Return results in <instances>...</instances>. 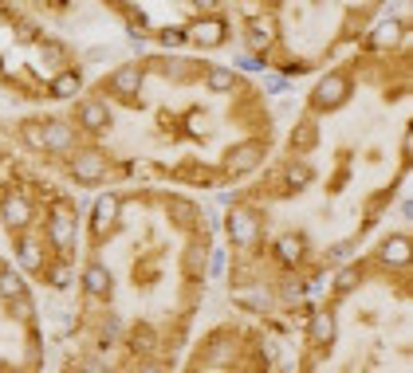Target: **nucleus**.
<instances>
[{"mask_svg":"<svg viewBox=\"0 0 413 373\" xmlns=\"http://www.w3.org/2000/svg\"><path fill=\"white\" fill-rule=\"evenodd\" d=\"M71 173L79 181H98L107 173V165H103V157H95V154H79V157H71Z\"/></svg>","mask_w":413,"mask_h":373,"instance_id":"nucleus-10","label":"nucleus"},{"mask_svg":"<svg viewBox=\"0 0 413 373\" xmlns=\"http://www.w3.org/2000/svg\"><path fill=\"white\" fill-rule=\"evenodd\" d=\"M185 271H193V275L205 271V244H193V248H189V255H185Z\"/></svg>","mask_w":413,"mask_h":373,"instance_id":"nucleus-22","label":"nucleus"},{"mask_svg":"<svg viewBox=\"0 0 413 373\" xmlns=\"http://www.w3.org/2000/svg\"><path fill=\"white\" fill-rule=\"evenodd\" d=\"M267 39H272V24H256V28H248V44H252L256 51H264L267 48Z\"/></svg>","mask_w":413,"mask_h":373,"instance_id":"nucleus-23","label":"nucleus"},{"mask_svg":"<svg viewBox=\"0 0 413 373\" xmlns=\"http://www.w3.org/2000/svg\"><path fill=\"white\" fill-rule=\"evenodd\" d=\"M205 83L213 87V91H236L240 79H236V71H229V67H213V71L205 75Z\"/></svg>","mask_w":413,"mask_h":373,"instance_id":"nucleus-18","label":"nucleus"},{"mask_svg":"<svg viewBox=\"0 0 413 373\" xmlns=\"http://www.w3.org/2000/svg\"><path fill=\"white\" fill-rule=\"evenodd\" d=\"M107 91L118 98H138V91H142V67H134V63L118 67V71L107 79Z\"/></svg>","mask_w":413,"mask_h":373,"instance_id":"nucleus-4","label":"nucleus"},{"mask_svg":"<svg viewBox=\"0 0 413 373\" xmlns=\"http://www.w3.org/2000/svg\"><path fill=\"white\" fill-rule=\"evenodd\" d=\"M134 342H138V349H150V330H138V338H134Z\"/></svg>","mask_w":413,"mask_h":373,"instance_id":"nucleus-31","label":"nucleus"},{"mask_svg":"<svg viewBox=\"0 0 413 373\" xmlns=\"http://www.w3.org/2000/svg\"><path fill=\"white\" fill-rule=\"evenodd\" d=\"M79 122H83L87 130H107L110 126V110L103 102H83L79 107Z\"/></svg>","mask_w":413,"mask_h":373,"instance_id":"nucleus-13","label":"nucleus"},{"mask_svg":"<svg viewBox=\"0 0 413 373\" xmlns=\"http://www.w3.org/2000/svg\"><path fill=\"white\" fill-rule=\"evenodd\" d=\"M0 208H4V220H8V224H12V228H20V224H28V220H32V205H28L24 197H4V201H0Z\"/></svg>","mask_w":413,"mask_h":373,"instance_id":"nucleus-11","label":"nucleus"},{"mask_svg":"<svg viewBox=\"0 0 413 373\" xmlns=\"http://www.w3.org/2000/svg\"><path fill=\"white\" fill-rule=\"evenodd\" d=\"M201 12H213V8H220V0H193Z\"/></svg>","mask_w":413,"mask_h":373,"instance_id":"nucleus-30","label":"nucleus"},{"mask_svg":"<svg viewBox=\"0 0 413 373\" xmlns=\"http://www.w3.org/2000/svg\"><path fill=\"white\" fill-rule=\"evenodd\" d=\"M315 181V173L304 165V161H292V165H283V189L288 193H299V189H307Z\"/></svg>","mask_w":413,"mask_h":373,"instance_id":"nucleus-12","label":"nucleus"},{"mask_svg":"<svg viewBox=\"0 0 413 373\" xmlns=\"http://www.w3.org/2000/svg\"><path fill=\"white\" fill-rule=\"evenodd\" d=\"M260 161H264V145L260 142H240V145H232L229 154H225V173L240 177V173H252Z\"/></svg>","mask_w":413,"mask_h":373,"instance_id":"nucleus-2","label":"nucleus"},{"mask_svg":"<svg viewBox=\"0 0 413 373\" xmlns=\"http://www.w3.org/2000/svg\"><path fill=\"white\" fill-rule=\"evenodd\" d=\"M0 295H4V299L24 295V279L16 275V271H0Z\"/></svg>","mask_w":413,"mask_h":373,"instance_id":"nucleus-20","label":"nucleus"},{"mask_svg":"<svg viewBox=\"0 0 413 373\" xmlns=\"http://www.w3.org/2000/svg\"><path fill=\"white\" fill-rule=\"evenodd\" d=\"M79 87H83V79L75 71H63V75H55L51 79V95L55 98H71V95H79Z\"/></svg>","mask_w":413,"mask_h":373,"instance_id":"nucleus-17","label":"nucleus"},{"mask_svg":"<svg viewBox=\"0 0 413 373\" xmlns=\"http://www.w3.org/2000/svg\"><path fill=\"white\" fill-rule=\"evenodd\" d=\"M378 260H382V264H394V267L410 264V240H405V236H389V240L378 248Z\"/></svg>","mask_w":413,"mask_h":373,"instance_id":"nucleus-8","label":"nucleus"},{"mask_svg":"<svg viewBox=\"0 0 413 373\" xmlns=\"http://www.w3.org/2000/svg\"><path fill=\"white\" fill-rule=\"evenodd\" d=\"M276 255H280V264H299L304 260V236H280L276 240Z\"/></svg>","mask_w":413,"mask_h":373,"instance_id":"nucleus-15","label":"nucleus"},{"mask_svg":"<svg viewBox=\"0 0 413 373\" xmlns=\"http://www.w3.org/2000/svg\"><path fill=\"white\" fill-rule=\"evenodd\" d=\"M114 220H118V197H114V193H103V197L95 201V224H98V228H110Z\"/></svg>","mask_w":413,"mask_h":373,"instance_id":"nucleus-16","label":"nucleus"},{"mask_svg":"<svg viewBox=\"0 0 413 373\" xmlns=\"http://www.w3.org/2000/svg\"><path fill=\"white\" fill-rule=\"evenodd\" d=\"M346 95H351V79H346L342 71H331L327 79L315 87L311 107H315V110H339L342 102H346Z\"/></svg>","mask_w":413,"mask_h":373,"instance_id":"nucleus-1","label":"nucleus"},{"mask_svg":"<svg viewBox=\"0 0 413 373\" xmlns=\"http://www.w3.org/2000/svg\"><path fill=\"white\" fill-rule=\"evenodd\" d=\"M48 236H51V244H55L60 252H71V248H75V220H71L67 208H55V212H51Z\"/></svg>","mask_w":413,"mask_h":373,"instance_id":"nucleus-5","label":"nucleus"},{"mask_svg":"<svg viewBox=\"0 0 413 373\" xmlns=\"http://www.w3.org/2000/svg\"><path fill=\"white\" fill-rule=\"evenodd\" d=\"M315 142H319V130L311 126V122H299L295 134H292V145L295 149H315Z\"/></svg>","mask_w":413,"mask_h":373,"instance_id":"nucleus-19","label":"nucleus"},{"mask_svg":"<svg viewBox=\"0 0 413 373\" xmlns=\"http://www.w3.org/2000/svg\"><path fill=\"white\" fill-rule=\"evenodd\" d=\"M20 260H24V264H32V267H36V264H39V248H36V244H32V240H20Z\"/></svg>","mask_w":413,"mask_h":373,"instance_id":"nucleus-26","label":"nucleus"},{"mask_svg":"<svg viewBox=\"0 0 413 373\" xmlns=\"http://www.w3.org/2000/svg\"><path fill=\"white\" fill-rule=\"evenodd\" d=\"M256 232H260V220H256V212H248V208H232L229 212V236L236 248H248V244H256Z\"/></svg>","mask_w":413,"mask_h":373,"instance_id":"nucleus-3","label":"nucleus"},{"mask_svg":"<svg viewBox=\"0 0 413 373\" xmlns=\"http://www.w3.org/2000/svg\"><path fill=\"white\" fill-rule=\"evenodd\" d=\"M401 39V24H382L374 32V44H382V48H386V44H398Z\"/></svg>","mask_w":413,"mask_h":373,"instance_id":"nucleus-24","label":"nucleus"},{"mask_svg":"<svg viewBox=\"0 0 413 373\" xmlns=\"http://www.w3.org/2000/svg\"><path fill=\"white\" fill-rule=\"evenodd\" d=\"M0 63H4V60H0Z\"/></svg>","mask_w":413,"mask_h":373,"instance_id":"nucleus-32","label":"nucleus"},{"mask_svg":"<svg viewBox=\"0 0 413 373\" xmlns=\"http://www.w3.org/2000/svg\"><path fill=\"white\" fill-rule=\"evenodd\" d=\"M311 342L315 346H335V318H331L327 311H315L311 314Z\"/></svg>","mask_w":413,"mask_h":373,"instance_id":"nucleus-9","label":"nucleus"},{"mask_svg":"<svg viewBox=\"0 0 413 373\" xmlns=\"http://www.w3.org/2000/svg\"><path fill=\"white\" fill-rule=\"evenodd\" d=\"M83 287H87V295L91 299H107L110 295V275H107V267L103 264H91L83 271Z\"/></svg>","mask_w":413,"mask_h":373,"instance_id":"nucleus-7","label":"nucleus"},{"mask_svg":"<svg viewBox=\"0 0 413 373\" xmlns=\"http://www.w3.org/2000/svg\"><path fill=\"white\" fill-rule=\"evenodd\" d=\"M173 217H177V224H193V220H197V208L193 205H182V201H173Z\"/></svg>","mask_w":413,"mask_h":373,"instance_id":"nucleus-25","label":"nucleus"},{"mask_svg":"<svg viewBox=\"0 0 413 373\" xmlns=\"http://www.w3.org/2000/svg\"><path fill=\"white\" fill-rule=\"evenodd\" d=\"M8 302H12V314H16V318H28V299H24V295H16V299H8Z\"/></svg>","mask_w":413,"mask_h":373,"instance_id":"nucleus-27","label":"nucleus"},{"mask_svg":"<svg viewBox=\"0 0 413 373\" xmlns=\"http://www.w3.org/2000/svg\"><path fill=\"white\" fill-rule=\"evenodd\" d=\"M39 142L48 145V149H55V154H60V149H67V145H71V130H67L63 122H44V134H39Z\"/></svg>","mask_w":413,"mask_h":373,"instance_id":"nucleus-14","label":"nucleus"},{"mask_svg":"<svg viewBox=\"0 0 413 373\" xmlns=\"http://www.w3.org/2000/svg\"><path fill=\"white\" fill-rule=\"evenodd\" d=\"M67 283H71V271H67V267H60V271L51 275V287H67Z\"/></svg>","mask_w":413,"mask_h":373,"instance_id":"nucleus-28","label":"nucleus"},{"mask_svg":"<svg viewBox=\"0 0 413 373\" xmlns=\"http://www.w3.org/2000/svg\"><path fill=\"white\" fill-rule=\"evenodd\" d=\"M161 39H166V44H182L185 32H177V28H166V32H161Z\"/></svg>","mask_w":413,"mask_h":373,"instance_id":"nucleus-29","label":"nucleus"},{"mask_svg":"<svg viewBox=\"0 0 413 373\" xmlns=\"http://www.w3.org/2000/svg\"><path fill=\"white\" fill-rule=\"evenodd\" d=\"M185 39H193V44H201V48H217L220 39H225V20H217V16L197 20V24H189Z\"/></svg>","mask_w":413,"mask_h":373,"instance_id":"nucleus-6","label":"nucleus"},{"mask_svg":"<svg viewBox=\"0 0 413 373\" xmlns=\"http://www.w3.org/2000/svg\"><path fill=\"white\" fill-rule=\"evenodd\" d=\"M358 283H362V267H346V271L339 275V283H335V291H339V295H346V291H354Z\"/></svg>","mask_w":413,"mask_h":373,"instance_id":"nucleus-21","label":"nucleus"}]
</instances>
